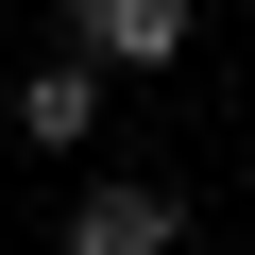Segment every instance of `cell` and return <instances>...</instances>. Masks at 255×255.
Wrapping results in <instances>:
<instances>
[{
  "label": "cell",
  "instance_id": "obj_1",
  "mask_svg": "<svg viewBox=\"0 0 255 255\" xmlns=\"http://www.w3.org/2000/svg\"><path fill=\"white\" fill-rule=\"evenodd\" d=\"M102 119H119V68H85L68 34L0 85V136H17V153H51V170H85V153H102Z\"/></svg>",
  "mask_w": 255,
  "mask_h": 255
},
{
  "label": "cell",
  "instance_id": "obj_2",
  "mask_svg": "<svg viewBox=\"0 0 255 255\" xmlns=\"http://www.w3.org/2000/svg\"><path fill=\"white\" fill-rule=\"evenodd\" d=\"M85 68H119V85H153V68H187L204 51V0H68V17H51Z\"/></svg>",
  "mask_w": 255,
  "mask_h": 255
},
{
  "label": "cell",
  "instance_id": "obj_3",
  "mask_svg": "<svg viewBox=\"0 0 255 255\" xmlns=\"http://www.w3.org/2000/svg\"><path fill=\"white\" fill-rule=\"evenodd\" d=\"M51 255H187V187H153V170H85Z\"/></svg>",
  "mask_w": 255,
  "mask_h": 255
}]
</instances>
